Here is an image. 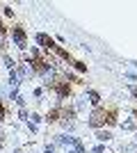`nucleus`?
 <instances>
[{"label":"nucleus","mask_w":137,"mask_h":153,"mask_svg":"<svg viewBox=\"0 0 137 153\" xmlns=\"http://www.w3.org/2000/svg\"><path fill=\"white\" fill-rule=\"evenodd\" d=\"M135 114H137V110H135Z\"/></svg>","instance_id":"3"},{"label":"nucleus","mask_w":137,"mask_h":153,"mask_svg":"<svg viewBox=\"0 0 137 153\" xmlns=\"http://www.w3.org/2000/svg\"><path fill=\"white\" fill-rule=\"evenodd\" d=\"M103 121L114 123V121H117V110H107V112L98 110V112H94V117H91V126H101Z\"/></svg>","instance_id":"1"},{"label":"nucleus","mask_w":137,"mask_h":153,"mask_svg":"<svg viewBox=\"0 0 137 153\" xmlns=\"http://www.w3.org/2000/svg\"><path fill=\"white\" fill-rule=\"evenodd\" d=\"M2 117H5V110H2V103H0V121H2Z\"/></svg>","instance_id":"2"}]
</instances>
